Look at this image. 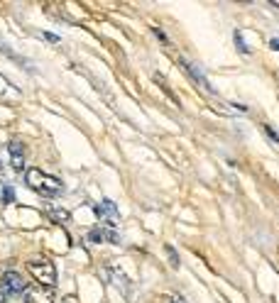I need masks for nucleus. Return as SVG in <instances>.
Masks as SVG:
<instances>
[{
	"instance_id": "nucleus-14",
	"label": "nucleus",
	"mask_w": 279,
	"mask_h": 303,
	"mask_svg": "<svg viewBox=\"0 0 279 303\" xmlns=\"http://www.w3.org/2000/svg\"><path fill=\"white\" fill-rule=\"evenodd\" d=\"M270 47H272V49H277V52H279V37H272V39H270Z\"/></svg>"
},
{
	"instance_id": "nucleus-1",
	"label": "nucleus",
	"mask_w": 279,
	"mask_h": 303,
	"mask_svg": "<svg viewBox=\"0 0 279 303\" xmlns=\"http://www.w3.org/2000/svg\"><path fill=\"white\" fill-rule=\"evenodd\" d=\"M25 181H27L29 188H34L39 196H59V193H61V188H64V183L59 181L56 176L44 174L42 169H27Z\"/></svg>"
},
{
	"instance_id": "nucleus-16",
	"label": "nucleus",
	"mask_w": 279,
	"mask_h": 303,
	"mask_svg": "<svg viewBox=\"0 0 279 303\" xmlns=\"http://www.w3.org/2000/svg\"><path fill=\"white\" fill-rule=\"evenodd\" d=\"M61 303H79V299H76V296H66Z\"/></svg>"
},
{
	"instance_id": "nucleus-4",
	"label": "nucleus",
	"mask_w": 279,
	"mask_h": 303,
	"mask_svg": "<svg viewBox=\"0 0 279 303\" xmlns=\"http://www.w3.org/2000/svg\"><path fill=\"white\" fill-rule=\"evenodd\" d=\"M25 303H54V289L29 286L25 291Z\"/></svg>"
},
{
	"instance_id": "nucleus-17",
	"label": "nucleus",
	"mask_w": 279,
	"mask_h": 303,
	"mask_svg": "<svg viewBox=\"0 0 279 303\" xmlns=\"http://www.w3.org/2000/svg\"><path fill=\"white\" fill-rule=\"evenodd\" d=\"M0 303H7V294L5 291H0Z\"/></svg>"
},
{
	"instance_id": "nucleus-8",
	"label": "nucleus",
	"mask_w": 279,
	"mask_h": 303,
	"mask_svg": "<svg viewBox=\"0 0 279 303\" xmlns=\"http://www.w3.org/2000/svg\"><path fill=\"white\" fill-rule=\"evenodd\" d=\"M49 220H54V223H59V225H66V223L71 220V213H69V211H56V208H52V211H49Z\"/></svg>"
},
{
	"instance_id": "nucleus-7",
	"label": "nucleus",
	"mask_w": 279,
	"mask_h": 303,
	"mask_svg": "<svg viewBox=\"0 0 279 303\" xmlns=\"http://www.w3.org/2000/svg\"><path fill=\"white\" fill-rule=\"evenodd\" d=\"M96 213L101 215V218H108L111 223H115L120 215H118V208H115V203H111V201H103L98 208H96Z\"/></svg>"
},
{
	"instance_id": "nucleus-11",
	"label": "nucleus",
	"mask_w": 279,
	"mask_h": 303,
	"mask_svg": "<svg viewBox=\"0 0 279 303\" xmlns=\"http://www.w3.org/2000/svg\"><path fill=\"white\" fill-rule=\"evenodd\" d=\"M233 37H235V44H238V49H240V54H250V47H248V44L243 42V34H240V32H235Z\"/></svg>"
},
{
	"instance_id": "nucleus-9",
	"label": "nucleus",
	"mask_w": 279,
	"mask_h": 303,
	"mask_svg": "<svg viewBox=\"0 0 279 303\" xmlns=\"http://www.w3.org/2000/svg\"><path fill=\"white\" fill-rule=\"evenodd\" d=\"M0 201H2L5 206L15 201V191H12V186H2V193H0Z\"/></svg>"
},
{
	"instance_id": "nucleus-5",
	"label": "nucleus",
	"mask_w": 279,
	"mask_h": 303,
	"mask_svg": "<svg viewBox=\"0 0 279 303\" xmlns=\"http://www.w3.org/2000/svg\"><path fill=\"white\" fill-rule=\"evenodd\" d=\"M7 150H10V166L15 171H25V145L20 140H12Z\"/></svg>"
},
{
	"instance_id": "nucleus-12",
	"label": "nucleus",
	"mask_w": 279,
	"mask_h": 303,
	"mask_svg": "<svg viewBox=\"0 0 279 303\" xmlns=\"http://www.w3.org/2000/svg\"><path fill=\"white\" fill-rule=\"evenodd\" d=\"M88 240H91V242H101V240H103V235H101V230H93V232L88 235Z\"/></svg>"
},
{
	"instance_id": "nucleus-3",
	"label": "nucleus",
	"mask_w": 279,
	"mask_h": 303,
	"mask_svg": "<svg viewBox=\"0 0 279 303\" xmlns=\"http://www.w3.org/2000/svg\"><path fill=\"white\" fill-rule=\"evenodd\" d=\"M0 291H5L7 296H17V294H25L27 291V284L20 274L15 272H5L0 276Z\"/></svg>"
},
{
	"instance_id": "nucleus-18",
	"label": "nucleus",
	"mask_w": 279,
	"mask_h": 303,
	"mask_svg": "<svg viewBox=\"0 0 279 303\" xmlns=\"http://www.w3.org/2000/svg\"><path fill=\"white\" fill-rule=\"evenodd\" d=\"M0 171H2V161H0Z\"/></svg>"
},
{
	"instance_id": "nucleus-2",
	"label": "nucleus",
	"mask_w": 279,
	"mask_h": 303,
	"mask_svg": "<svg viewBox=\"0 0 279 303\" xmlns=\"http://www.w3.org/2000/svg\"><path fill=\"white\" fill-rule=\"evenodd\" d=\"M27 272L34 276V281L44 289H54L56 286V267L47 257H34L27 262Z\"/></svg>"
},
{
	"instance_id": "nucleus-15",
	"label": "nucleus",
	"mask_w": 279,
	"mask_h": 303,
	"mask_svg": "<svg viewBox=\"0 0 279 303\" xmlns=\"http://www.w3.org/2000/svg\"><path fill=\"white\" fill-rule=\"evenodd\" d=\"M169 303H186V301H184V299H181V296H179V294H174V296H171V299H169Z\"/></svg>"
},
{
	"instance_id": "nucleus-10",
	"label": "nucleus",
	"mask_w": 279,
	"mask_h": 303,
	"mask_svg": "<svg viewBox=\"0 0 279 303\" xmlns=\"http://www.w3.org/2000/svg\"><path fill=\"white\" fill-rule=\"evenodd\" d=\"M164 252H167V257H169V262H171V267H174V269H179V254H176V249H174L171 244H164Z\"/></svg>"
},
{
	"instance_id": "nucleus-13",
	"label": "nucleus",
	"mask_w": 279,
	"mask_h": 303,
	"mask_svg": "<svg viewBox=\"0 0 279 303\" xmlns=\"http://www.w3.org/2000/svg\"><path fill=\"white\" fill-rule=\"evenodd\" d=\"M265 132H267V135H270V137H272L275 142H279V135H277V132H275V130H272V127H270V125L265 127Z\"/></svg>"
},
{
	"instance_id": "nucleus-6",
	"label": "nucleus",
	"mask_w": 279,
	"mask_h": 303,
	"mask_svg": "<svg viewBox=\"0 0 279 303\" xmlns=\"http://www.w3.org/2000/svg\"><path fill=\"white\" fill-rule=\"evenodd\" d=\"M181 66L186 69V76H189V78H194V81H196V83H198V86H203V88H206V91H208V93H213V86H211V83L206 81V76H203V74H201V71L196 69L194 64H191V61L181 59Z\"/></svg>"
}]
</instances>
